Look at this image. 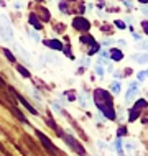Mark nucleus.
<instances>
[{"label": "nucleus", "mask_w": 148, "mask_h": 156, "mask_svg": "<svg viewBox=\"0 0 148 156\" xmlns=\"http://www.w3.org/2000/svg\"><path fill=\"white\" fill-rule=\"evenodd\" d=\"M94 104L97 107V110L100 113H104V117L107 120H115V110H114V100L112 95L109 92H105L102 89L94 90Z\"/></svg>", "instance_id": "nucleus-1"}, {"label": "nucleus", "mask_w": 148, "mask_h": 156, "mask_svg": "<svg viewBox=\"0 0 148 156\" xmlns=\"http://www.w3.org/2000/svg\"><path fill=\"white\" fill-rule=\"evenodd\" d=\"M2 18L3 25L0 23V38H2L3 41H7L8 44H13L15 46V38H13V28H12L10 22L5 18V16H0Z\"/></svg>", "instance_id": "nucleus-2"}, {"label": "nucleus", "mask_w": 148, "mask_h": 156, "mask_svg": "<svg viewBox=\"0 0 148 156\" xmlns=\"http://www.w3.org/2000/svg\"><path fill=\"white\" fill-rule=\"evenodd\" d=\"M59 135H61V138L66 141V145H69V148H71V150H74L76 153H79L81 156H84V154H86V150L82 148V145H81V143H79L78 140H76V138H74L71 133H67V135H63V133H59Z\"/></svg>", "instance_id": "nucleus-3"}, {"label": "nucleus", "mask_w": 148, "mask_h": 156, "mask_svg": "<svg viewBox=\"0 0 148 156\" xmlns=\"http://www.w3.org/2000/svg\"><path fill=\"white\" fill-rule=\"evenodd\" d=\"M36 136L40 138V141L43 143V146H45V148L49 151V153H58V148L53 145V143H51V140H49L48 136H45V135L41 133V132H36Z\"/></svg>", "instance_id": "nucleus-4"}, {"label": "nucleus", "mask_w": 148, "mask_h": 156, "mask_svg": "<svg viewBox=\"0 0 148 156\" xmlns=\"http://www.w3.org/2000/svg\"><path fill=\"white\" fill-rule=\"evenodd\" d=\"M73 25H74L76 30H81V31H89V28H91V23H89L84 16H78V18H74Z\"/></svg>", "instance_id": "nucleus-5"}, {"label": "nucleus", "mask_w": 148, "mask_h": 156, "mask_svg": "<svg viewBox=\"0 0 148 156\" xmlns=\"http://www.w3.org/2000/svg\"><path fill=\"white\" fill-rule=\"evenodd\" d=\"M137 94H138V82H130L128 90L125 94V102H132L135 97H137Z\"/></svg>", "instance_id": "nucleus-6"}, {"label": "nucleus", "mask_w": 148, "mask_h": 156, "mask_svg": "<svg viewBox=\"0 0 148 156\" xmlns=\"http://www.w3.org/2000/svg\"><path fill=\"white\" fill-rule=\"evenodd\" d=\"M13 94L16 95V99H18V100H20V102H22V104L25 105V108H27V110H28L30 113H33V115H38V110H36V108H33V107H31V104H30V102H28V100H27V99H25V97H23V95H20V94H16V92H13Z\"/></svg>", "instance_id": "nucleus-7"}, {"label": "nucleus", "mask_w": 148, "mask_h": 156, "mask_svg": "<svg viewBox=\"0 0 148 156\" xmlns=\"http://www.w3.org/2000/svg\"><path fill=\"white\" fill-rule=\"evenodd\" d=\"M28 22H30V25H33V28H35L36 31H40V30H41V22H40V18H38L35 13H30Z\"/></svg>", "instance_id": "nucleus-8"}, {"label": "nucleus", "mask_w": 148, "mask_h": 156, "mask_svg": "<svg viewBox=\"0 0 148 156\" xmlns=\"http://www.w3.org/2000/svg\"><path fill=\"white\" fill-rule=\"evenodd\" d=\"M78 100H79V105H81L82 108L89 107V94L87 92H81V94L78 95Z\"/></svg>", "instance_id": "nucleus-9"}, {"label": "nucleus", "mask_w": 148, "mask_h": 156, "mask_svg": "<svg viewBox=\"0 0 148 156\" xmlns=\"http://www.w3.org/2000/svg\"><path fill=\"white\" fill-rule=\"evenodd\" d=\"M45 44L49 46V48L56 49V51H59V49H63V44L59 43L58 40H45Z\"/></svg>", "instance_id": "nucleus-10"}, {"label": "nucleus", "mask_w": 148, "mask_h": 156, "mask_svg": "<svg viewBox=\"0 0 148 156\" xmlns=\"http://www.w3.org/2000/svg\"><path fill=\"white\" fill-rule=\"evenodd\" d=\"M110 58L114 61H120V59H124V53H122L120 49H112V51H110Z\"/></svg>", "instance_id": "nucleus-11"}, {"label": "nucleus", "mask_w": 148, "mask_h": 156, "mask_svg": "<svg viewBox=\"0 0 148 156\" xmlns=\"http://www.w3.org/2000/svg\"><path fill=\"white\" fill-rule=\"evenodd\" d=\"M110 90H112V94H114V95L120 94V90H122V86H120V82L114 81V82L110 84Z\"/></svg>", "instance_id": "nucleus-12"}, {"label": "nucleus", "mask_w": 148, "mask_h": 156, "mask_svg": "<svg viewBox=\"0 0 148 156\" xmlns=\"http://www.w3.org/2000/svg\"><path fill=\"white\" fill-rule=\"evenodd\" d=\"M140 112H142V110H138V108L133 107V110L130 112V115H128V122H135V120H137L138 117H140Z\"/></svg>", "instance_id": "nucleus-13"}, {"label": "nucleus", "mask_w": 148, "mask_h": 156, "mask_svg": "<svg viewBox=\"0 0 148 156\" xmlns=\"http://www.w3.org/2000/svg\"><path fill=\"white\" fill-rule=\"evenodd\" d=\"M133 59L138 61V62H142V64H143V62H148V53L146 54H135Z\"/></svg>", "instance_id": "nucleus-14"}, {"label": "nucleus", "mask_w": 148, "mask_h": 156, "mask_svg": "<svg viewBox=\"0 0 148 156\" xmlns=\"http://www.w3.org/2000/svg\"><path fill=\"white\" fill-rule=\"evenodd\" d=\"M145 107H148V102L145 99H140V100L135 102V108H138V110H142V108H145Z\"/></svg>", "instance_id": "nucleus-15"}, {"label": "nucleus", "mask_w": 148, "mask_h": 156, "mask_svg": "<svg viewBox=\"0 0 148 156\" xmlns=\"http://www.w3.org/2000/svg\"><path fill=\"white\" fill-rule=\"evenodd\" d=\"M31 97L36 100V102H40V104L43 102V95H41V94H40V92H38L36 89H31Z\"/></svg>", "instance_id": "nucleus-16"}, {"label": "nucleus", "mask_w": 148, "mask_h": 156, "mask_svg": "<svg viewBox=\"0 0 148 156\" xmlns=\"http://www.w3.org/2000/svg\"><path fill=\"white\" fill-rule=\"evenodd\" d=\"M3 54L7 56V59H8V61H12V62H15V61H16V58L13 56V54H12V51H10V49L3 48Z\"/></svg>", "instance_id": "nucleus-17"}, {"label": "nucleus", "mask_w": 148, "mask_h": 156, "mask_svg": "<svg viewBox=\"0 0 148 156\" xmlns=\"http://www.w3.org/2000/svg\"><path fill=\"white\" fill-rule=\"evenodd\" d=\"M79 41H81L82 44H89V43H94V38L89 36V35H84V36H81V40H79Z\"/></svg>", "instance_id": "nucleus-18"}, {"label": "nucleus", "mask_w": 148, "mask_h": 156, "mask_svg": "<svg viewBox=\"0 0 148 156\" xmlns=\"http://www.w3.org/2000/svg\"><path fill=\"white\" fill-rule=\"evenodd\" d=\"M114 145H115V150H117V153H118V154H120V156L124 154V148H122V141H120V138H117Z\"/></svg>", "instance_id": "nucleus-19"}, {"label": "nucleus", "mask_w": 148, "mask_h": 156, "mask_svg": "<svg viewBox=\"0 0 148 156\" xmlns=\"http://www.w3.org/2000/svg\"><path fill=\"white\" fill-rule=\"evenodd\" d=\"M16 71H18V73L22 74L23 77H27V79L30 77V73H28V69H25L23 66H16Z\"/></svg>", "instance_id": "nucleus-20"}, {"label": "nucleus", "mask_w": 148, "mask_h": 156, "mask_svg": "<svg viewBox=\"0 0 148 156\" xmlns=\"http://www.w3.org/2000/svg\"><path fill=\"white\" fill-rule=\"evenodd\" d=\"M12 112H13V113H15V115H16V117H18V120H20V122H23V123H28V122H27V119H25V117L22 115V112H18V110H16V108H15V107H13V108H12Z\"/></svg>", "instance_id": "nucleus-21"}, {"label": "nucleus", "mask_w": 148, "mask_h": 156, "mask_svg": "<svg viewBox=\"0 0 148 156\" xmlns=\"http://www.w3.org/2000/svg\"><path fill=\"white\" fill-rule=\"evenodd\" d=\"M46 61L53 62V64H59V59H58L56 56H53V54H48V56H46Z\"/></svg>", "instance_id": "nucleus-22"}, {"label": "nucleus", "mask_w": 148, "mask_h": 156, "mask_svg": "<svg viewBox=\"0 0 148 156\" xmlns=\"http://www.w3.org/2000/svg\"><path fill=\"white\" fill-rule=\"evenodd\" d=\"M41 16H43L45 22H49V13H48V10H46V8H41Z\"/></svg>", "instance_id": "nucleus-23"}, {"label": "nucleus", "mask_w": 148, "mask_h": 156, "mask_svg": "<svg viewBox=\"0 0 148 156\" xmlns=\"http://www.w3.org/2000/svg\"><path fill=\"white\" fill-rule=\"evenodd\" d=\"M124 135H127V128H125V126H120V128L117 130V138L124 136Z\"/></svg>", "instance_id": "nucleus-24"}, {"label": "nucleus", "mask_w": 148, "mask_h": 156, "mask_svg": "<svg viewBox=\"0 0 148 156\" xmlns=\"http://www.w3.org/2000/svg\"><path fill=\"white\" fill-rule=\"evenodd\" d=\"M28 33H30V36H31L35 41H40V33H38L36 30L35 31H28Z\"/></svg>", "instance_id": "nucleus-25"}, {"label": "nucleus", "mask_w": 148, "mask_h": 156, "mask_svg": "<svg viewBox=\"0 0 148 156\" xmlns=\"http://www.w3.org/2000/svg\"><path fill=\"white\" fill-rule=\"evenodd\" d=\"M94 71H96L97 76H104V69H102V66H100V64H97V66L94 67Z\"/></svg>", "instance_id": "nucleus-26"}, {"label": "nucleus", "mask_w": 148, "mask_h": 156, "mask_svg": "<svg viewBox=\"0 0 148 156\" xmlns=\"http://www.w3.org/2000/svg\"><path fill=\"white\" fill-rule=\"evenodd\" d=\"M125 148L128 150V151L135 150V143H132V141H127V143H125Z\"/></svg>", "instance_id": "nucleus-27"}, {"label": "nucleus", "mask_w": 148, "mask_h": 156, "mask_svg": "<svg viewBox=\"0 0 148 156\" xmlns=\"http://www.w3.org/2000/svg\"><path fill=\"white\" fill-rule=\"evenodd\" d=\"M99 54H100V58H104V59H107V58H110V53H109V51H105V49H102V51H100Z\"/></svg>", "instance_id": "nucleus-28"}, {"label": "nucleus", "mask_w": 148, "mask_h": 156, "mask_svg": "<svg viewBox=\"0 0 148 156\" xmlns=\"http://www.w3.org/2000/svg\"><path fill=\"white\" fill-rule=\"evenodd\" d=\"M145 77H148V71H142V73L138 74V81H143Z\"/></svg>", "instance_id": "nucleus-29"}, {"label": "nucleus", "mask_w": 148, "mask_h": 156, "mask_svg": "<svg viewBox=\"0 0 148 156\" xmlns=\"http://www.w3.org/2000/svg\"><path fill=\"white\" fill-rule=\"evenodd\" d=\"M115 27H118V30H125V23L124 22H118V20L115 22Z\"/></svg>", "instance_id": "nucleus-30"}, {"label": "nucleus", "mask_w": 148, "mask_h": 156, "mask_svg": "<svg viewBox=\"0 0 148 156\" xmlns=\"http://www.w3.org/2000/svg\"><path fill=\"white\" fill-rule=\"evenodd\" d=\"M51 107H53V110H54V112H61V105H59L58 102H54Z\"/></svg>", "instance_id": "nucleus-31"}, {"label": "nucleus", "mask_w": 148, "mask_h": 156, "mask_svg": "<svg viewBox=\"0 0 148 156\" xmlns=\"http://www.w3.org/2000/svg\"><path fill=\"white\" fill-rule=\"evenodd\" d=\"M97 51H99V46H97V44H94V46L91 48V51H89V54L92 56V54H94V53H97Z\"/></svg>", "instance_id": "nucleus-32"}, {"label": "nucleus", "mask_w": 148, "mask_h": 156, "mask_svg": "<svg viewBox=\"0 0 148 156\" xmlns=\"http://www.w3.org/2000/svg\"><path fill=\"white\" fill-rule=\"evenodd\" d=\"M142 28H143V31L148 35V22H142Z\"/></svg>", "instance_id": "nucleus-33"}, {"label": "nucleus", "mask_w": 148, "mask_h": 156, "mask_svg": "<svg viewBox=\"0 0 148 156\" xmlns=\"http://www.w3.org/2000/svg\"><path fill=\"white\" fill-rule=\"evenodd\" d=\"M64 53H66V56L67 58H73V54H71V48L67 46V48H64Z\"/></svg>", "instance_id": "nucleus-34"}, {"label": "nucleus", "mask_w": 148, "mask_h": 156, "mask_svg": "<svg viewBox=\"0 0 148 156\" xmlns=\"http://www.w3.org/2000/svg\"><path fill=\"white\" fill-rule=\"evenodd\" d=\"M142 12H143V15H145V16H148V5H143Z\"/></svg>", "instance_id": "nucleus-35"}, {"label": "nucleus", "mask_w": 148, "mask_h": 156, "mask_svg": "<svg viewBox=\"0 0 148 156\" xmlns=\"http://www.w3.org/2000/svg\"><path fill=\"white\" fill-rule=\"evenodd\" d=\"M110 43H112L110 40H104V41H102V46H109V44H110Z\"/></svg>", "instance_id": "nucleus-36"}, {"label": "nucleus", "mask_w": 148, "mask_h": 156, "mask_svg": "<svg viewBox=\"0 0 148 156\" xmlns=\"http://www.w3.org/2000/svg\"><path fill=\"white\" fill-rule=\"evenodd\" d=\"M142 122H143V123H146V122H148V113H146V117H143Z\"/></svg>", "instance_id": "nucleus-37"}, {"label": "nucleus", "mask_w": 148, "mask_h": 156, "mask_svg": "<svg viewBox=\"0 0 148 156\" xmlns=\"http://www.w3.org/2000/svg\"><path fill=\"white\" fill-rule=\"evenodd\" d=\"M138 2H142L143 5H146V3H148V0H138Z\"/></svg>", "instance_id": "nucleus-38"}, {"label": "nucleus", "mask_w": 148, "mask_h": 156, "mask_svg": "<svg viewBox=\"0 0 148 156\" xmlns=\"http://www.w3.org/2000/svg\"><path fill=\"white\" fill-rule=\"evenodd\" d=\"M0 86H5V82H3V79L0 77Z\"/></svg>", "instance_id": "nucleus-39"}, {"label": "nucleus", "mask_w": 148, "mask_h": 156, "mask_svg": "<svg viewBox=\"0 0 148 156\" xmlns=\"http://www.w3.org/2000/svg\"><path fill=\"white\" fill-rule=\"evenodd\" d=\"M36 2H41V0H36Z\"/></svg>", "instance_id": "nucleus-40"}, {"label": "nucleus", "mask_w": 148, "mask_h": 156, "mask_svg": "<svg viewBox=\"0 0 148 156\" xmlns=\"http://www.w3.org/2000/svg\"><path fill=\"white\" fill-rule=\"evenodd\" d=\"M146 95H148V94H146Z\"/></svg>", "instance_id": "nucleus-41"}]
</instances>
